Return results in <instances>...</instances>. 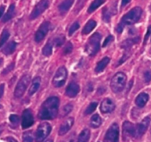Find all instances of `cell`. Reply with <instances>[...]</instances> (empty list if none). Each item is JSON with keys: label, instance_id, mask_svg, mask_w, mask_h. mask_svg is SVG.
<instances>
[{"label": "cell", "instance_id": "cell-1", "mask_svg": "<svg viewBox=\"0 0 151 142\" xmlns=\"http://www.w3.org/2000/svg\"><path fill=\"white\" fill-rule=\"evenodd\" d=\"M59 106V100L58 98H49L42 103L38 116L41 120L54 119L58 115Z\"/></svg>", "mask_w": 151, "mask_h": 142}, {"label": "cell", "instance_id": "cell-2", "mask_svg": "<svg viewBox=\"0 0 151 142\" xmlns=\"http://www.w3.org/2000/svg\"><path fill=\"white\" fill-rule=\"evenodd\" d=\"M142 14V9L140 7H136L133 9L130 10L128 13L123 16L120 21L119 24L116 28V31L118 33H122L126 25H133L137 23L141 18Z\"/></svg>", "mask_w": 151, "mask_h": 142}, {"label": "cell", "instance_id": "cell-3", "mask_svg": "<svg viewBox=\"0 0 151 142\" xmlns=\"http://www.w3.org/2000/svg\"><path fill=\"white\" fill-rule=\"evenodd\" d=\"M101 35L99 33H95L88 39V43L85 46V52L91 56H93L100 49V41Z\"/></svg>", "mask_w": 151, "mask_h": 142}, {"label": "cell", "instance_id": "cell-4", "mask_svg": "<svg viewBox=\"0 0 151 142\" xmlns=\"http://www.w3.org/2000/svg\"><path fill=\"white\" fill-rule=\"evenodd\" d=\"M127 81V77L122 72H118L113 76L110 82V88L115 93H119L124 89Z\"/></svg>", "mask_w": 151, "mask_h": 142}, {"label": "cell", "instance_id": "cell-5", "mask_svg": "<svg viewBox=\"0 0 151 142\" xmlns=\"http://www.w3.org/2000/svg\"><path fill=\"white\" fill-rule=\"evenodd\" d=\"M30 81V77L28 74H24L20 78L14 91V96L17 98H21L25 92Z\"/></svg>", "mask_w": 151, "mask_h": 142}, {"label": "cell", "instance_id": "cell-6", "mask_svg": "<svg viewBox=\"0 0 151 142\" xmlns=\"http://www.w3.org/2000/svg\"><path fill=\"white\" fill-rule=\"evenodd\" d=\"M51 131V127L48 123H42L38 127L36 133V142H42Z\"/></svg>", "mask_w": 151, "mask_h": 142}, {"label": "cell", "instance_id": "cell-7", "mask_svg": "<svg viewBox=\"0 0 151 142\" xmlns=\"http://www.w3.org/2000/svg\"><path fill=\"white\" fill-rule=\"evenodd\" d=\"M119 128L118 124L114 123L112 124L106 133L104 142H119Z\"/></svg>", "mask_w": 151, "mask_h": 142}, {"label": "cell", "instance_id": "cell-8", "mask_svg": "<svg viewBox=\"0 0 151 142\" xmlns=\"http://www.w3.org/2000/svg\"><path fill=\"white\" fill-rule=\"evenodd\" d=\"M68 77V71L65 67H60L56 71L54 77H53V83L55 87H61L65 84Z\"/></svg>", "mask_w": 151, "mask_h": 142}, {"label": "cell", "instance_id": "cell-9", "mask_svg": "<svg viewBox=\"0 0 151 142\" xmlns=\"http://www.w3.org/2000/svg\"><path fill=\"white\" fill-rule=\"evenodd\" d=\"M49 2L48 0H41L40 2H38L33 10L32 11L30 15V20H35L38 17H40L42 14H43L45 11L48 8Z\"/></svg>", "mask_w": 151, "mask_h": 142}, {"label": "cell", "instance_id": "cell-10", "mask_svg": "<svg viewBox=\"0 0 151 142\" xmlns=\"http://www.w3.org/2000/svg\"><path fill=\"white\" fill-rule=\"evenodd\" d=\"M122 135L124 141L129 140L131 138L136 137V126L129 121H125L123 124Z\"/></svg>", "mask_w": 151, "mask_h": 142}, {"label": "cell", "instance_id": "cell-11", "mask_svg": "<svg viewBox=\"0 0 151 142\" xmlns=\"http://www.w3.org/2000/svg\"><path fill=\"white\" fill-rule=\"evenodd\" d=\"M50 23L49 22H44L40 26L39 29L35 34V41L36 42H40L45 37L46 34L48 33L50 30Z\"/></svg>", "mask_w": 151, "mask_h": 142}, {"label": "cell", "instance_id": "cell-12", "mask_svg": "<svg viewBox=\"0 0 151 142\" xmlns=\"http://www.w3.org/2000/svg\"><path fill=\"white\" fill-rule=\"evenodd\" d=\"M34 123L33 114L30 109H25L22 113V127L23 129H27L30 127Z\"/></svg>", "mask_w": 151, "mask_h": 142}, {"label": "cell", "instance_id": "cell-13", "mask_svg": "<svg viewBox=\"0 0 151 142\" xmlns=\"http://www.w3.org/2000/svg\"><path fill=\"white\" fill-rule=\"evenodd\" d=\"M150 124V118L149 117H146L142 121V122L139 123L138 125L136 126V137L139 138L142 137L147 130L149 127Z\"/></svg>", "mask_w": 151, "mask_h": 142}, {"label": "cell", "instance_id": "cell-14", "mask_svg": "<svg viewBox=\"0 0 151 142\" xmlns=\"http://www.w3.org/2000/svg\"><path fill=\"white\" fill-rule=\"evenodd\" d=\"M114 109H115V103L109 98H105L103 100L100 106V109L102 113H110L113 112Z\"/></svg>", "mask_w": 151, "mask_h": 142}, {"label": "cell", "instance_id": "cell-15", "mask_svg": "<svg viewBox=\"0 0 151 142\" xmlns=\"http://www.w3.org/2000/svg\"><path fill=\"white\" fill-rule=\"evenodd\" d=\"M73 118H68V119L65 120V121L62 123V125L60 126V128H59V135H64L66 134V133L70 130L71 127H73Z\"/></svg>", "mask_w": 151, "mask_h": 142}, {"label": "cell", "instance_id": "cell-16", "mask_svg": "<svg viewBox=\"0 0 151 142\" xmlns=\"http://www.w3.org/2000/svg\"><path fill=\"white\" fill-rule=\"evenodd\" d=\"M79 86L77 83L72 82L68 86L66 89V95L69 98H75L79 92Z\"/></svg>", "mask_w": 151, "mask_h": 142}, {"label": "cell", "instance_id": "cell-17", "mask_svg": "<svg viewBox=\"0 0 151 142\" xmlns=\"http://www.w3.org/2000/svg\"><path fill=\"white\" fill-rule=\"evenodd\" d=\"M148 100H149V96H148V95L143 92V93L139 94V95L137 96L135 102H136V104L139 107L142 108L146 105Z\"/></svg>", "mask_w": 151, "mask_h": 142}, {"label": "cell", "instance_id": "cell-18", "mask_svg": "<svg viewBox=\"0 0 151 142\" xmlns=\"http://www.w3.org/2000/svg\"><path fill=\"white\" fill-rule=\"evenodd\" d=\"M73 4V0H64L59 6V12L61 13V14L63 15V14H66L71 8Z\"/></svg>", "mask_w": 151, "mask_h": 142}, {"label": "cell", "instance_id": "cell-19", "mask_svg": "<svg viewBox=\"0 0 151 142\" xmlns=\"http://www.w3.org/2000/svg\"><path fill=\"white\" fill-rule=\"evenodd\" d=\"M40 85H41V78L40 77H36L33 79L32 84L30 86V89H29V95H33V94L36 93L38 91V89H40Z\"/></svg>", "mask_w": 151, "mask_h": 142}, {"label": "cell", "instance_id": "cell-20", "mask_svg": "<svg viewBox=\"0 0 151 142\" xmlns=\"http://www.w3.org/2000/svg\"><path fill=\"white\" fill-rule=\"evenodd\" d=\"M139 42V37H135L133 39H128L127 40L124 41V42L122 43L121 46L122 49H125V50H128L133 46L134 44L138 43Z\"/></svg>", "mask_w": 151, "mask_h": 142}, {"label": "cell", "instance_id": "cell-21", "mask_svg": "<svg viewBox=\"0 0 151 142\" xmlns=\"http://www.w3.org/2000/svg\"><path fill=\"white\" fill-rule=\"evenodd\" d=\"M16 48H17V43L14 41H11L2 49V52L5 55H10L15 52Z\"/></svg>", "mask_w": 151, "mask_h": 142}, {"label": "cell", "instance_id": "cell-22", "mask_svg": "<svg viewBox=\"0 0 151 142\" xmlns=\"http://www.w3.org/2000/svg\"><path fill=\"white\" fill-rule=\"evenodd\" d=\"M110 62V58H104L101 60H100L99 62L97 63L95 71L97 73H100L106 68V66H107V64Z\"/></svg>", "mask_w": 151, "mask_h": 142}, {"label": "cell", "instance_id": "cell-23", "mask_svg": "<svg viewBox=\"0 0 151 142\" xmlns=\"http://www.w3.org/2000/svg\"><path fill=\"white\" fill-rule=\"evenodd\" d=\"M14 14H15V5L12 4V5H10L9 8L8 10V12L4 16L3 19H2V22L3 23H6V22L9 21L10 20H11L13 18Z\"/></svg>", "mask_w": 151, "mask_h": 142}, {"label": "cell", "instance_id": "cell-24", "mask_svg": "<svg viewBox=\"0 0 151 142\" xmlns=\"http://www.w3.org/2000/svg\"><path fill=\"white\" fill-rule=\"evenodd\" d=\"M96 26V22L94 21V20H91L90 21L88 22L85 26L84 27L83 30H82V33L83 34H88L89 33H91L95 27Z\"/></svg>", "mask_w": 151, "mask_h": 142}, {"label": "cell", "instance_id": "cell-25", "mask_svg": "<svg viewBox=\"0 0 151 142\" xmlns=\"http://www.w3.org/2000/svg\"><path fill=\"white\" fill-rule=\"evenodd\" d=\"M91 137V132L88 129L82 130L79 135L78 142H88Z\"/></svg>", "mask_w": 151, "mask_h": 142}, {"label": "cell", "instance_id": "cell-26", "mask_svg": "<svg viewBox=\"0 0 151 142\" xmlns=\"http://www.w3.org/2000/svg\"><path fill=\"white\" fill-rule=\"evenodd\" d=\"M91 127L93 128H98L101 124V119L100 116L97 114L93 115L91 119Z\"/></svg>", "mask_w": 151, "mask_h": 142}, {"label": "cell", "instance_id": "cell-27", "mask_svg": "<svg viewBox=\"0 0 151 142\" xmlns=\"http://www.w3.org/2000/svg\"><path fill=\"white\" fill-rule=\"evenodd\" d=\"M53 51V42L49 40L42 49V54L45 56H50Z\"/></svg>", "mask_w": 151, "mask_h": 142}, {"label": "cell", "instance_id": "cell-28", "mask_svg": "<svg viewBox=\"0 0 151 142\" xmlns=\"http://www.w3.org/2000/svg\"><path fill=\"white\" fill-rule=\"evenodd\" d=\"M104 1L105 0H94L93 2L91 3V5H90L89 8H88V13H92L94 11H96L99 7L101 6L104 3Z\"/></svg>", "mask_w": 151, "mask_h": 142}, {"label": "cell", "instance_id": "cell-29", "mask_svg": "<svg viewBox=\"0 0 151 142\" xmlns=\"http://www.w3.org/2000/svg\"><path fill=\"white\" fill-rule=\"evenodd\" d=\"M112 15V11L108 8H104L102 11V19L104 22L106 23H109L111 18Z\"/></svg>", "mask_w": 151, "mask_h": 142}, {"label": "cell", "instance_id": "cell-30", "mask_svg": "<svg viewBox=\"0 0 151 142\" xmlns=\"http://www.w3.org/2000/svg\"><path fill=\"white\" fill-rule=\"evenodd\" d=\"M10 36V33L8 30H4L2 31V35H1V37H0V48L7 42V40L8 39Z\"/></svg>", "mask_w": 151, "mask_h": 142}, {"label": "cell", "instance_id": "cell-31", "mask_svg": "<svg viewBox=\"0 0 151 142\" xmlns=\"http://www.w3.org/2000/svg\"><path fill=\"white\" fill-rule=\"evenodd\" d=\"M22 142H33V135L31 131L24 132L23 133Z\"/></svg>", "mask_w": 151, "mask_h": 142}, {"label": "cell", "instance_id": "cell-32", "mask_svg": "<svg viewBox=\"0 0 151 142\" xmlns=\"http://www.w3.org/2000/svg\"><path fill=\"white\" fill-rule=\"evenodd\" d=\"M65 40V36L62 34H61V35H59V36H56V37L53 39V43H54L55 46L56 47H60L61 45H63Z\"/></svg>", "mask_w": 151, "mask_h": 142}, {"label": "cell", "instance_id": "cell-33", "mask_svg": "<svg viewBox=\"0 0 151 142\" xmlns=\"http://www.w3.org/2000/svg\"><path fill=\"white\" fill-rule=\"evenodd\" d=\"M97 105H98V103H96V102L91 103V104H90L89 106H88V108L86 109V110H85V115H91V113H93V112L94 111L96 110V109Z\"/></svg>", "mask_w": 151, "mask_h": 142}, {"label": "cell", "instance_id": "cell-34", "mask_svg": "<svg viewBox=\"0 0 151 142\" xmlns=\"http://www.w3.org/2000/svg\"><path fill=\"white\" fill-rule=\"evenodd\" d=\"M73 110V105L72 104H67L64 106V108L62 109V116H66L68 115L70 112H71V111Z\"/></svg>", "mask_w": 151, "mask_h": 142}, {"label": "cell", "instance_id": "cell-35", "mask_svg": "<svg viewBox=\"0 0 151 142\" xmlns=\"http://www.w3.org/2000/svg\"><path fill=\"white\" fill-rule=\"evenodd\" d=\"M73 45L71 42H68V43L65 45V48H64V50H63V54L65 55H69V54H70L71 52H72L73 51Z\"/></svg>", "mask_w": 151, "mask_h": 142}, {"label": "cell", "instance_id": "cell-36", "mask_svg": "<svg viewBox=\"0 0 151 142\" xmlns=\"http://www.w3.org/2000/svg\"><path fill=\"white\" fill-rule=\"evenodd\" d=\"M10 121L11 122V124L13 125H17L19 124V118L18 115H11L9 117Z\"/></svg>", "mask_w": 151, "mask_h": 142}, {"label": "cell", "instance_id": "cell-37", "mask_svg": "<svg viewBox=\"0 0 151 142\" xmlns=\"http://www.w3.org/2000/svg\"><path fill=\"white\" fill-rule=\"evenodd\" d=\"M79 23H78V22H76V23H74L73 24L70 26V30H69L70 36H71V35H72L73 33L76 31L78 30V29H79Z\"/></svg>", "mask_w": 151, "mask_h": 142}, {"label": "cell", "instance_id": "cell-38", "mask_svg": "<svg viewBox=\"0 0 151 142\" xmlns=\"http://www.w3.org/2000/svg\"><path fill=\"white\" fill-rule=\"evenodd\" d=\"M144 77L146 83H149L151 81V71H145L144 74Z\"/></svg>", "mask_w": 151, "mask_h": 142}, {"label": "cell", "instance_id": "cell-39", "mask_svg": "<svg viewBox=\"0 0 151 142\" xmlns=\"http://www.w3.org/2000/svg\"><path fill=\"white\" fill-rule=\"evenodd\" d=\"M113 39V36H112V35H109V36L106 38L105 40H104V43H103V47L107 46V45H108V43H110Z\"/></svg>", "mask_w": 151, "mask_h": 142}, {"label": "cell", "instance_id": "cell-40", "mask_svg": "<svg viewBox=\"0 0 151 142\" xmlns=\"http://www.w3.org/2000/svg\"><path fill=\"white\" fill-rule=\"evenodd\" d=\"M14 63H12V64H11V65H9L8 67H7L6 68H5V69H4L2 74H7V73L10 72V71H11V70L14 68Z\"/></svg>", "mask_w": 151, "mask_h": 142}, {"label": "cell", "instance_id": "cell-41", "mask_svg": "<svg viewBox=\"0 0 151 142\" xmlns=\"http://www.w3.org/2000/svg\"><path fill=\"white\" fill-rule=\"evenodd\" d=\"M150 34H151V25H150L149 27H148L146 35H145V43L147 42V39L149 38L150 35Z\"/></svg>", "mask_w": 151, "mask_h": 142}, {"label": "cell", "instance_id": "cell-42", "mask_svg": "<svg viewBox=\"0 0 151 142\" xmlns=\"http://www.w3.org/2000/svg\"><path fill=\"white\" fill-rule=\"evenodd\" d=\"M128 57H129V55H127V53H126L125 55H124V57H122V58H121V60H120L119 63V65H120V64H122V63H124V61H125L126 60H127V58H128Z\"/></svg>", "mask_w": 151, "mask_h": 142}, {"label": "cell", "instance_id": "cell-43", "mask_svg": "<svg viewBox=\"0 0 151 142\" xmlns=\"http://www.w3.org/2000/svg\"><path fill=\"white\" fill-rule=\"evenodd\" d=\"M4 89H5V85L4 84L0 85V98L2 97V95H3Z\"/></svg>", "mask_w": 151, "mask_h": 142}, {"label": "cell", "instance_id": "cell-44", "mask_svg": "<svg viewBox=\"0 0 151 142\" xmlns=\"http://www.w3.org/2000/svg\"><path fill=\"white\" fill-rule=\"evenodd\" d=\"M130 1H131V0H122V8H123V7L125 6L126 5H127Z\"/></svg>", "mask_w": 151, "mask_h": 142}, {"label": "cell", "instance_id": "cell-45", "mask_svg": "<svg viewBox=\"0 0 151 142\" xmlns=\"http://www.w3.org/2000/svg\"><path fill=\"white\" fill-rule=\"evenodd\" d=\"M4 11H5V7L4 6L0 7V19L2 18V16L3 15Z\"/></svg>", "mask_w": 151, "mask_h": 142}, {"label": "cell", "instance_id": "cell-46", "mask_svg": "<svg viewBox=\"0 0 151 142\" xmlns=\"http://www.w3.org/2000/svg\"><path fill=\"white\" fill-rule=\"evenodd\" d=\"M7 141H8V142H18L15 138H14L13 137H8V138H7Z\"/></svg>", "mask_w": 151, "mask_h": 142}, {"label": "cell", "instance_id": "cell-47", "mask_svg": "<svg viewBox=\"0 0 151 142\" xmlns=\"http://www.w3.org/2000/svg\"><path fill=\"white\" fill-rule=\"evenodd\" d=\"M45 142H53V140H51V139H48V140L45 141Z\"/></svg>", "mask_w": 151, "mask_h": 142}, {"label": "cell", "instance_id": "cell-48", "mask_svg": "<svg viewBox=\"0 0 151 142\" xmlns=\"http://www.w3.org/2000/svg\"><path fill=\"white\" fill-rule=\"evenodd\" d=\"M2 62H3V60H2V59H0V66L2 65Z\"/></svg>", "mask_w": 151, "mask_h": 142}, {"label": "cell", "instance_id": "cell-49", "mask_svg": "<svg viewBox=\"0 0 151 142\" xmlns=\"http://www.w3.org/2000/svg\"><path fill=\"white\" fill-rule=\"evenodd\" d=\"M2 106L1 104H0V109H2Z\"/></svg>", "mask_w": 151, "mask_h": 142}]
</instances>
